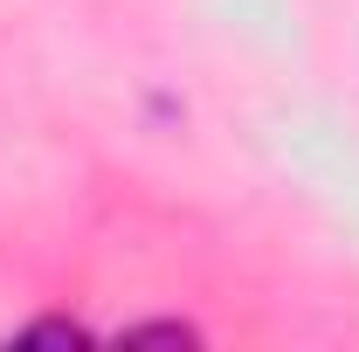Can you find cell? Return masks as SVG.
Segmentation results:
<instances>
[{
  "label": "cell",
  "mask_w": 359,
  "mask_h": 352,
  "mask_svg": "<svg viewBox=\"0 0 359 352\" xmlns=\"http://www.w3.org/2000/svg\"><path fill=\"white\" fill-rule=\"evenodd\" d=\"M14 339H21V346H28V339H55V346H69V339H83V325H69V318H35V325H21Z\"/></svg>",
  "instance_id": "cell-1"
},
{
  "label": "cell",
  "mask_w": 359,
  "mask_h": 352,
  "mask_svg": "<svg viewBox=\"0 0 359 352\" xmlns=\"http://www.w3.org/2000/svg\"><path fill=\"white\" fill-rule=\"evenodd\" d=\"M125 339H201V332H194V325H173V318H166V325H132Z\"/></svg>",
  "instance_id": "cell-2"
}]
</instances>
